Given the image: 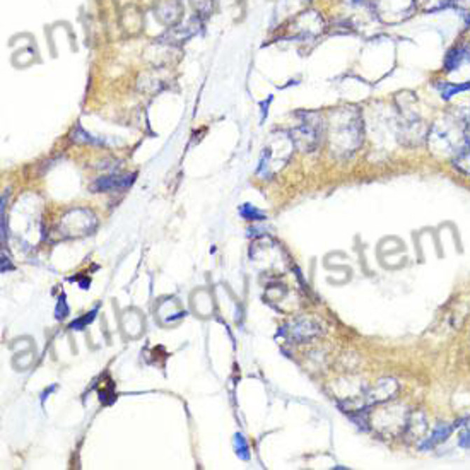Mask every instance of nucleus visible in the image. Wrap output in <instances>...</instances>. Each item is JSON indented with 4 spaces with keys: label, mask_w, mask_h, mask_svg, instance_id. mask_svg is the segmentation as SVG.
<instances>
[{
    "label": "nucleus",
    "mask_w": 470,
    "mask_h": 470,
    "mask_svg": "<svg viewBox=\"0 0 470 470\" xmlns=\"http://www.w3.org/2000/svg\"><path fill=\"white\" fill-rule=\"evenodd\" d=\"M452 165L453 168L460 171V173L470 177V139L457 151L455 154H453Z\"/></svg>",
    "instance_id": "11"
},
{
    "label": "nucleus",
    "mask_w": 470,
    "mask_h": 470,
    "mask_svg": "<svg viewBox=\"0 0 470 470\" xmlns=\"http://www.w3.org/2000/svg\"><path fill=\"white\" fill-rule=\"evenodd\" d=\"M460 446L462 448H467L470 450V427L467 431H465V433H462V436H460Z\"/></svg>",
    "instance_id": "20"
},
{
    "label": "nucleus",
    "mask_w": 470,
    "mask_h": 470,
    "mask_svg": "<svg viewBox=\"0 0 470 470\" xmlns=\"http://www.w3.org/2000/svg\"><path fill=\"white\" fill-rule=\"evenodd\" d=\"M69 313V308L67 305H65V299L62 296V301L58 303V308H57V318H65Z\"/></svg>",
    "instance_id": "19"
},
{
    "label": "nucleus",
    "mask_w": 470,
    "mask_h": 470,
    "mask_svg": "<svg viewBox=\"0 0 470 470\" xmlns=\"http://www.w3.org/2000/svg\"><path fill=\"white\" fill-rule=\"evenodd\" d=\"M452 7L464 19L465 25H470V0H455Z\"/></svg>",
    "instance_id": "15"
},
{
    "label": "nucleus",
    "mask_w": 470,
    "mask_h": 470,
    "mask_svg": "<svg viewBox=\"0 0 470 470\" xmlns=\"http://www.w3.org/2000/svg\"><path fill=\"white\" fill-rule=\"evenodd\" d=\"M376 9L385 21H400L415 9V0H376Z\"/></svg>",
    "instance_id": "5"
},
{
    "label": "nucleus",
    "mask_w": 470,
    "mask_h": 470,
    "mask_svg": "<svg viewBox=\"0 0 470 470\" xmlns=\"http://www.w3.org/2000/svg\"><path fill=\"white\" fill-rule=\"evenodd\" d=\"M318 333H320V327L312 320H298L296 324L291 325V337H294L298 342L312 339Z\"/></svg>",
    "instance_id": "10"
},
{
    "label": "nucleus",
    "mask_w": 470,
    "mask_h": 470,
    "mask_svg": "<svg viewBox=\"0 0 470 470\" xmlns=\"http://www.w3.org/2000/svg\"><path fill=\"white\" fill-rule=\"evenodd\" d=\"M332 149L336 154L349 156L363 144V120L354 108H342L333 113Z\"/></svg>",
    "instance_id": "1"
},
{
    "label": "nucleus",
    "mask_w": 470,
    "mask_h": 470,
    "mask_svg": "<svg viewBox=\"0 0 470 470\" xmlns=\"http://www.w3.org/2000/svg\"><path fill=\"white\" fill-rule=\"evenodd\" d=\"M470 62V46L469 45H458L455 48L450 50L445 57V71L453 72L457 69H460L462 65H465Z\"/></svg>",
    "instance_id": "7"
},
{
    "label": "nucleus",
    "mask_w": 470,
    "mask_h": 470,
    "mask_svg": "<svg viewBox=\"0 0 470 470\" xmlns=\"http://www.w3.org/2000/svg\"><path fill=\"white\" fill-rule=\"evenodd\" d=\"M434 85H436V89L440 91L441 99H450L452 96L458 95V92L467 91V89H470V83H467V84H450V83H445V81H440V83H436Z\"/></svg>",
    "instance_id": "13"
},
{
    "label": "nucleus",
    "mask_w": 470,
    "mask_h": 470,
    "mask_svg": "<svg viewBox=\"0 0 470 470\" xmlns=\"http://www.w3.org/2000/svg\"><path fill=\"white\" fill-rule=\"evenodd\" d=\"M235 443H236V453H238V457L243 458V460H248V458H250V453H248V445L242 434H236Z\"/></svg>",
    "instance_id": "17"
},
{
    "label": "nucleus",
    "mask_w": 470,
    "mask_h": 470,
    "mask_svg": "<svg viewBox=\"0 0 470 470\" xmlns=\"http://www.w3.org/2000/svg\"><path fill=\"white\" fill-rule=\"evenodd\" d=\"M134 181V174L130 177H106L99 178L92 184V192H118V190L127 188Z\"/></svg>",
    "instance_id": "8"
},
{
    "label": "nucleus",
    "mask_w": 470,
    "mask_h": 470,
    "mask_svg": "<svg viewBox=\"0 0 470 470\" xmlns=\"http://www.w3.org/2000/svg\"><path fill=\"white\" fill-rule=\"evenodd\" d=\"M242 216L244 217V219H248V221H262V219H265V216H263V214L260 212V211H256L254 205H250V204H244L243 205V207H242Z\"/></svg>",
    "instance_id": "16"
},
{
    "label": "nucleus",
    "mask_w": 470,
    "mask_h": 470,
    "mask_svg": "<svg viewBox=\"0 0 470 470\" xmlns=\"http://www.w3.org/2000/svg\"><path fill=\"white\" fill-rule=\"evenodd\" d=\"M95 315H96V312H91V313H89V317H88V315H85V317L79 318V320L72 322V324H71V329H72V330H83V329L85 327V325L91 324L92 318H95Z\"/></svg>",
    "instance_id": "18"
},
{
    "label": "nucleus",
    "mask_w": 470,
    "mask_h": 470,
    "mask_svg": "<svg viewBox=\"0 0 470 470\" xmlns=\"http://www.w3.org/2000/svg\"><path fill=\"white\" fill-rule=\"evenodd\" d=\"M453 2L455 0H415V9H419L421 13H436V11L453 6Z\"/></svg>",
    "instance_id": "12"
},
{
    "label": "nucleus",
    "mask_w": 470,
    "mask_h": 470,
    "mask_svg": "<svg viewBox=\"0 0 470 470\" xmlns=\"http://www.w3.org/2000/svg\"><path fill=\"white\" fill-rule=\"evenodd\" d=\"M469 139L470 134L464 130L453 115H446L445 118L434 122L427 132V144L438 156H453Z\"/></svg>",
    "instance_id": "2"
},
{
    "label": "nucleus",
    "mask_w": 470,
    "mask_h": 470,
    "mask_svg": "<svg viewBox=\"0 0 470 470\" xmlns=\"http://www.w3.org/2000/svg\"><path fill=\"white\" fill-rule=\"evenodd\" d=\"M397 392H399V383L395 382V380H392V378L380 380V382L376 383L366 395H364V400H366V402H364L363 407L385 402V400L394 397Z\"/></svg>",
    "instance_id": "6"
},
{
    "label": "nucleus",
    "mask_w": 470,
    "mask_h": 470,
    "mask_svg": "<svg viewBox=\"0 0 470 470\" xmlns=\"http://www.w3.org/2000/svg\"><path fill=\"white\" fill-rule=\"evenodd\" d=\"M452 115L455 116L457 122L464 127V130L470 134V103L464 104V106L455 108V111H453Z\"/></svg>",
    "instance_id": "14"
},
{
    "label": "nucleus",
    "mask_w": 470,
    "mask_h": 470,
    "mask_svg": "<svg viewBox=\"0 0 470 470\" xmlns=\"http://www.w3.org/2000/svg\"><path fill=\"white\" fill-rule=\"evenodd\" d=\"M293 141L291 135L277 134L272 135L269 146L263 147L262 161H260L258 173L262 177H272L277 170H281L293 153Z\"/></svg>",
    "instance_id": "4"
},
{
    "label": "nucleus",
    "mask_w": 470,
    "mask_h": 470,
    "mask_svg": "<svg viewBox=\"0 0 470 470\" xmlns=\"http://www.w3.org/2000/svg\"><path fill=\"white\" fill-rule=\"evenodd\" d=\"M453 429H455V426H450V424H446V422H440L438 426H434L433 433H431L429 436H427L426 440L422 441L421 445H419V448H421V450L434 448L438 443H443V441L448 440L450 434L453 433Z\"/></svg>",
    "instance_id": "9"
},
{
    "label": "nucleus",
    "mask_w": 470,
    "mask_h": 470,
    "mask_svg": "<svg viewBox=\"0 0 470 470\" xmlns=\"http://www.w3.org/2000/svg\"><path fill=\"white\" fill-rule=\"evenodd\" d=\"M298 125L291 130V141L303 153H313L322 144L324 137V123L322 116L315 111H303L299 113Z\"/></svg>",
    "instance_id": "3"
}]
</instances>
